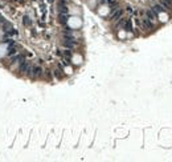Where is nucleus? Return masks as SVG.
<instances>
[{
	"label": "nucleus",
	"mask_w": 172,
	"mask_h": 162,
	"mask_svg": "<svg viewBox=\"0 0 172 162\" xmlns=\"http://www.w3.org/2000/svg\"><path fill=\"white\" fill-rule=\"evenodd\" d=\"M144 13H146V17H148V19H150V20H152V21H154L156 17H158V15H156V13H155L152 9H147Z\"/></svg>",
	"instance_id": "obj_8"
},
{
	"label": "nucleus",
	"mask_w": 172,
	"mask_h": 162,
	"mask_svg": "<svg viewBox=\"0 0 172 162\" xmlns=\"http://www.w3.org/2000/svg\"><path fill=\"white\" fill-rule=\"evenodd\" d=\"M16 35H17V31L13 29V28L5 31V37H11V36H16Z\"/></svg>",
	"instance_id": "obj_10"
},
{
	"label": "nucleus",
	"mask_w": 172,
	"mask_h": 162,
	"mask_svg": "<svg viewBox=\"0 0 172 162\" xmlns=\"http://www.w3.org/2000/svg\"><path fill=\"white\" fill-rule=\"evenodd\" d=\"M151 9H152L156 15H158V16H159V15H163V13H166V12H167V9L164 8V7H163L160 3H159V4H154Z\"/></svg>",
	"instance_id": "obj_5"
},
{
	"label": "nucleus",
	"mask_w": 172,
	"mask_h": 162,
	"mask_svg": "<svg viewBox=\"0 0 172 162\" xmlns=\"http://www.w3.org/2000/svg\"><path fill=\"white\" fill-rule=\"evenodd\" d=\"M3 28H4V32H5V31H8V29H11V28H13V27H12V24H11L9 21L5 20V21L3 23Z\"/></svg>",
	"instance_id": "obj_14"
},
{
	"label": "nucleus",
	"mask_w": 172,
	"mask_h": 162,
	"mask_svg": "<svg viewBox=\"0 0 172 162\" xmlns=\"http://www.w3.org/2000/svg\"><path fill=\"white\" fill-rule=\"evenodd\" d=\"M53 2V0H48V3H52Z\"/></svg>",
	"instance_id": "obj_16"
},
{
	"label": "nucleus",
	"mask_w": 172,
	"mask_h": 162,
	"mask_svg": "<svg viewBox=\"0 0 172 162\" xmlns=\"http://www.w3.org/2000/svg\"><path fill=\"white\" fill-rule=\"evenodd\" d=\"M54 76L57 77L58 80H61L62 77H64V73H62V71H61V68H57L56 71H54Z\"/></svg>",
	"instance_id": "obj_12"
},
{
	"label": "nucleus",
	"mask_w": 172,
	"mask_h": 162,
	"mask_svg": "<svg viewBox=\"0 0 172 162\" xmlns=\"http://www.w3.org/2000/svg\"><path fill=\"white\" fill-rule=\"evenodd\" d=\"M4 21H5V19H4V17L2 16V15H0V24H3Z\"/></svg>",
	"instance_id": "obj_15"
},
{
	"label": "nucleus",
	"mask_w": 172,
	"mask_h": 162,
	"mask_svg": "<svg viewBox=\"0 0 172 162\" xmlns=\"http://www.w3.org/2000/svg\"><path fill=\"white\" fill-rule=\"evenodd\" d=\"M62 45H64L65 48H68V49H73V48H76L78 45V41L76 40L73 36H65L64 41H62Z\"/></svg>",
	"instance_id": "obj_1"
},
{
	"label": "nucleus",
	"mask_w": 172,
	"mask_h": 162,
	"mask_svg": "<svg viewBox=\"0 0 172 162\" xmlns=\"http://www.w3.org/2000/svg\"><path fill=\"white\" fill-rule=\"evenodd\" d=\"M68 20H69L68 13H58V21L61 23V24L66 25V24H68Z\"/></svg>",
	"instance_id": "obj_7"
},
{
	"label": "nucleus",
	"mask_w": 172,
	"mask_h": 162,
	"mask_svg": "<svg viewBox=\"0 0 172 162\" xmlns=\"http://www.w3.org/2000/svg\"><path fill=\"white\" fill-rule=\"evenodd\" d=\"M23 24H24L25 27H30L32 25V20H30L29 16H24L23 17Z\"/></svg>",
	"instance_id": "obj_11"
},
{
	"label": "nucleus",
	"mask_w": 172,
	"mask_h": 162,
	"mask_svg": "<svg viewBox=\"0 0 172 162\" xmlns=\"http://www.w3.org/2000/svg\"><path fill=\"white\" fill-rule=\"evenodd\" d=\"M62 55H64V59H72V49H66V51H64V53H62Z\"/></svg>",
	"instance_id": "obj_13"
},
{
	"label": "nucleus",
	"mask_w": 172,
	"mask_h": 162,
	"mask_svg": "<svg viewBox=\"0 0 172 162\" xmlns=\"http://www.w3.org/2000/svg\"><path fill=\"white\" fill-rule=\"evenodd\" d=\"M122 15H123V9L116 8V9H114L113 13H111V19H113V20H119V19L122 17Z\"/></svg>",
	"instance_id": "obj_6"
},
{
	"label": "nucleus",
	"mask_w": 172,
	"mask_h": 162,
	"mask_svg": "<svg viewBox=\"0 0 172 162\" xmlns=\"http://www.w3.org/2000/svg\"><path fill=\"white\" fill-rule=\"evenodd\" d=\"M142 27H143V29H154L155 28V24H154V21L152 20H150L148 17H143L142 19Z\"/></svg>",
	"instance_id": "obj_4"
},
{
	"label": "nucleus",
	"mask_w": 172,
	"mask_h": 162,
	"mask_svg": "<svg viewBox=\"0 0 172 162\" xmlns=\"http://www.w3.org/2000/svg\"><path fill=\"white\" fill-rule=\"evenodd\" d=\"M160 4L164 7V8H172V0H159Z\"/></svg>",
	"instance_id": "obj_9"
},
{
	"label": "nucleus",
	"mask_w": 172,
	"mask_h": 162,
	"mask_svg": "<svg viewBox=\"0 0 172 162\" xmlns=\"http://www.w3.org/2000/svg\"><path fill=\"white\" fill-rule=\"evenodd\" d=\"M41 74H42V68L40 65H33L32 68H30V73H29L30 79H33V80L40 79Z\"/></svg>",
	"instance_id": "obj_3"
},
{
	"label": "nucleus",
	"mask_w": 172,
	"mask_h": 162,
	"mask_svg": "<svg viewBox=\"0 0 172 162\" xmlns=\"http://www.w3.org/2000/svg\"><path fill=\"white\" fill-rule=\"evenodd\" d=\"M30 68H32V65H30L27 60H23L21 63H19V72L23 73V74L29 76V73H30Z\"/></svg>",
	"instance_id": "obj_2"
}]
</instances>
